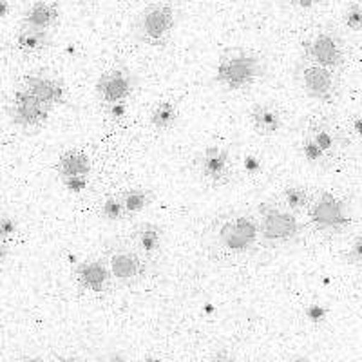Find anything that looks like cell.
<instances>
[{"instance_id": "obj_16", "label": "cell", "mask_w": 362, "mask_h": 362, "mask_svg": "<svg viewBox=\"0 0 362 362\" xmlns=\"http://www.w3.org/2000/svg\"><path fill=\"white\" fill-rule=\"evenodd\" d=\"M90 160L86 153L69 148L57 161V173L64 181L71 180H87L90 174Z\"/></svg>"}, {"instance_id": "obj_31", "label": "cell", "mask_w": 362, "mask_h": 362, "mask_svg": "<svg viewBox=\"0 0 362 362\" xmlns=\"http://www.w3.org/2000/svg\"><path fill=\"white\" fill-rule=\"evenodd\" d=\"M290 4L300 9H310L315 4H319V0H290Z\"/></svg>"}, {"instance_id": "obj_20", "label": "cell", "mask_w": 362, "mask_h": 362, "mask_svg": "<svg viewBox=\"0 0 362 362\" xmlns=\"http://www.w3.org/2000/svg\"><path fill=\"white\" fill-rule=\"evenodd\" d=\"M177 118H180V107H177V102L174 100H161L151 111V125H153L154 131L163 132L169 131L176 125Z\"/></svg>"}, {"instance_id": "obj_9", "label": "cell", "mask_w": 362, "mask_h": 362, "mask_svg": "<svg viewBox=\"0 0 362 362\" xmlns=\"http://www.w3.org/2000/svg\"><path fill=\"white\" fill-rule=\"evenodd\" d=\"M136 87L134 74L124 66H116L103 71L96 80L95 93L100 103L105 107H111L116 103H125Z\"/></svg>"}, {"instance_id": "obj_26", "label": "cell", "mask_w": 362, "mask_h": 362, "mask_svg": "<svg viewBox=\"0 0 362 362\" xmlns=\"http://www.w3.org/2000/svg\"><path fill=\"white\" fill-rule=\"evenodd\" d=\"M18 232V221L8 214H2L0 218V243H11Z\"/></svg>"}, {"instance_id": "obj_15", "label": "cell", "mask_w": 362, "mask_h": 362, "mask_svg": "<svg viewBox=\"0 0 362 362\" xmlns=\"http://www.w3.org/2000/svg\"><path fill=\"white\" fill-rule=\"evenodd\" d=\"M60 21V9L53 2L37 0L29 6L22 15L21 28L38 29V31H51Z\"/></svg>"}, {"instance_id": "obj_7", "label": "cell", "mask_w": 362, "mask_h": 362, "mask_svg": "<svg viewBox=\"0 0 362 362\" xmlns=\"http://www.w3.org/2000/svg\"><path fill=\"white\" fill-rule=\"evenodd\" d=\"M303 51H305V60L317 64V66L328 67L332 71L342 67L346 58L341 37L329 29L315 31L312 37L306 38L303 44Z\"/></svg>"}, {"instance_id": "obj_30", "label": "cell", "mask_w": 362, "mask_h": 362, "mask_svg": "<svg viewBox=\"0 0 362 362\" xmlns=\"http://www.w3.org/2000/svg\"><path fill=\"white\" fill-rule=\"evenodd\" d=\"M209 362H238V361H235L234 355L228 354V351H218V354L210 358Z\"/></svg>"}, {"instance_id": "obj_35", "label": "cell", "mask_w": 362, "mask_h": 362, "mask_svg": "<svg viewBox=\"0 0 362 362\" xmlns=\"http://www.w3.org/2000/svg\"><path fill=\"white\" fill-rule=\"evenodd\" d=\"M288 362H312V361H310L308 357H305V355H296V357L290 358Z\"/></svg>"}, {"instance_id": "obj_5", "label": "cell", "mask_w": 362, "mask_h": 362, "mask_svg": "<svg viewBox=\"0 0 362 362\" xmlns=\"http://www.w3.org/2000/svg\"><path fill=\"white\" fill-rule=\"evenodd\" d=\"M259 225H261V243L264 245H284L290 243L299 235L300 223L296 214L288 209L270 203L259 205Z\"/></svg>"}, {"instance_id": "obj_34", "label": "cell", "mask_w": 362, "mask_h": 362, "mask_svg": "<svg viewBox=\"0 0 362 362\" xmlns=\"http://www.w3.org/2000/svg\"><path fill=\"white\" fill-rule=\"evenodd\" d=\"M0 6H2V11H0V15H2V17H8V11H9L8 0H0Z\"/></svg>"}, {"instance_id": "obj_1", "label": "cell", "mask_w": 362, "mask_h": 362, "mask_svg": "<svg viewBox=\"0 0 362 362\" xmlns=\"http://www.w3.org/2000/svg\"><path fill=\"white\" fill-rule=\"evenodd\" d=\"M214 248L225 255H245L261 243L259 218L247 212H234L219 219L212 230Z\"/></svg>"}, {"instance_id": "obj_25", "label": "cell", "mask_w": 362, "mask_h": 362, "mask_svg": "<svg viewBox=\"0 0 362 362\" xmlns=\"http://www.w3.org/2000/svg\"><path fill=\"white\" fill-rule=\"evenodd\" d=\"M342 21H344L346 28L355 31V33H362V6L354 2L348 8L344 9V15H342Z\"/></svg>"}, {"instance_id": "obj_32", "label": "cell", "mask_w": 362, "mask_h": 362, "mask_svg": "<svg viewBox=\"0 0 362 362\" xmlns=\"http://www.w3.org/2000/svg\"><path fill=\"white\" fill-rule=\"evenodd\" d=\"M245 167H247V170H250V173H255V170L261 169V161L255 160L254 156H247L245 158Z\"/></svg>"}, {"instance_id": "obj_13", "label": "cell", "mask_w": 362, "mask_h": 362, "mask_svg": "<svg viewBox=\"0 0 362 362\" xmlns=\"http://www.w3.org/2000/svg\"><path fill=\"white\" fill-rule=\"evenodd\" d=\"M74 279L83 292L95 293V296L107 293L115 283L107 261L103 259H86L76 264Z\"/></svg>"}, {"instance_id": "obj_28", "label": "cell", "mask_w": 362, "mask_h": 362, "mask_svg": "<svg viewBox=\"0 0 362 362\" xmlns=\"http://www.w3.org/2000/svg\"><path fill=\"white\" fill-rule=\"evenodd\" d=\"M305 317L308 322L319 326L326 321V317H328V310L321 305H310L305 308Z\"/></svg>"}, {"instance_id": "obj_38", "label": "cell", "mask_w": 362, "mask_h": 362, "mask_svg": "<svg viewBox=\"0 0 362 362\" xmlns=\"http://www.w3.org/2000/svg\"><path fill=\"white\" fill-rule=\"evenodd\" d=\"M354 129H355V132H357V134L362 136V118H358L357 122H355Z\"/></svg>"}, {"instance_id": "obj_22", "label": "cell", "mask_w": 362, "mask_h": 362, "mask_svg": "<svg viewBox=\"0 0 362 362\" xmlns=\"http://www.w3.org/2000/svg\"><path fill=\"white\" fill-rule=\"evenodd\" d=\"M119 196H122V202L125 205L127 218H132V216H138L140 212H144L151 205V202H153V192L148 189H141V187L125 189Z\"/></svg>"}, {"instance_id": "obj_37", "label": "cell", "mask_w": 362, "mask_h": 362, "mask_svg": "<svg viewBox=\"0 0 362 362\" xmlns=\"http://www.w3.org/2000/svg\"><path fill=\"white\" fill-rule=\"evenodd\" d=\"M144 362H165V361L161 357H158V355H147Z\"/></svg>"}, {"instance_id": "obj_29", "label": "cell", "mask_w": 362, "mask_h": 362, "mask_svg": "<svg viewBox=\"0 0 362 362\" xmlns=\"http://www.w3.org/2000/svg\"><path fill=\"white\" fill-rule=\"evenodd\" d=\"M107 115L111 116V119H124L125 115H127V105L125 103L111 105V107H107Z\"/></svg>"}, {"instance_id": "obj_18", "label": "cell", "mask_w": 362, "mask_h": 362, "mask_svg": "<svg viewBox=\"0 0 362 362\" xmlns=\"http://www.w3.org/2000/svg\"><path fill=\"white\" fill-rule=\"evenodd\" d=\"M250 124L261 136H274L283 127V116L268 103H255L250 111Z\"/></svg>"}, {"instance_id": "obj_3", "label": "cell", "mask_w": 362, "mask_h": 362, "mask_svg": "<svg viewBox=\"0 0 362 362\" xmlns=\"http://www.w3.org/2000/svg\"><path fill=\"white\" fill-rule=\"evenodd\" d=\"M267 64L254 51L234 47L219 57L216 82L228 90H243L263 78Z\"/></svg>"}, {"instance_id": "obj_19", "label": "cell", "mask_w": 362, "mask_h": 362, "mask_svg": "<svg viewBox=\"0 0 362 362\" xmlns=\"http://www.w3.org/2000/svg\"><path fill=\"white\" fill-rule=\"evenodd\" d=\"M15 45L21 53L29 54V57L40 54L51 47V33L31 28H21L15 37Z\"/></svg>"}, {"instance_id": "obj_11", "label": "cell", "mask_w": 362, "mask_h": 362, "mask_svg": "<svg viewBox=\"0 0 362 362\" xmlns=\"http://www.w3.org/2000/svg\"><path fill=\"white\" fill-rule=\"evenodd\" d=\"M9 115H11L13 124L18 125V127L37 129L47 122L51 115V107L21 87L13 95L11 105H9Z\"/></svg>"}, {"instance_id": "obj_39", "label": "cell", "mask_w": 362, "mask_h": 362, "mask_svg": "<svg viewBox=\"0 0 362 362\" xmlns=\"http://www.w3.org/2000/svg\"><path fill=\"white\" fill-rule=\"evenodd\" d=\"M58 362H82V361L76 357H60L58 358Z\"/></svg>"}, {"instance_id": "obj_6", "label": "cell", "mask_w": 362, "mask_h": 362, "mask_svg": "<svg viewBox=\"0 0 362 362\" xmlns=\"http://www.w3.org/2000/svg\"><path fill=\"white\" fill-rule=\"evenodd\" d=\"M194 167L206 185H226L232 177V154L225 145H206L194 158Z\"/></svg>"}, {"instance_id": "obj_21", "label": "cell", "mask_w": 362, "mask_h": 362, "mask_svg": "<svg viewBox=\"0 0 362 362\" xmlns=\"http://www.w3.org/2000/svg\"><path fill=\"white\" fill-rule=\"evenodd\" d=\"M313 196L310 192L308 187H303V185H290L283 190L281 194V199H283V206L284 209H288L290 212L293 214H300V212H308L310 206L313 203Z\"/></svg>"}, {"instance_id": "obj_33", "label": "cell", "mask_w": 362, "mask_h": 362, "mask_svg": "<svg viewBox=\"0 0 362 362\" xmlns=\"http://www.w3.org/2000/svg\"><path fill=\"white\" fill-rule=\"evenodd\" d=\"M98 362H131L127 357H124L122 354H109L105 357L100 358Z\"/></svg>"}, {"instance_id": "obj_36", "label": "cell", "mask_w": 362, "mask_h": 362, "mask_svg": "<svg viewBox=\"0 0 362 362\" xmlns=\"http://www.w3.org/2000/svg\"><path fill=\"white\" fill-rule=\"evenodd\" d=\"M17 362H45V361H42L40 357H22L18 358Z\"/></svg>"}, {"instance_id": "obj_10", "label": "cell", "mask_w": 362, "mask_h": 362, "mask_svg": "<svg viewBox=\"0 0 362 362\" xmlns=\"http://www.w3.org/2000/svg\"><path fill=\"white\" fill-rule=\"evenodd\" d=\"M107 264L116 283L131 286V284L144 279L145 274H147L148 261L136 247H115L109 254Z\"/></svg>"}, {"instance_id": "obj_23", "label": "cell", "mask_w": 362, "mask_h": 362, "mask_svg": "<svg viewBox=\"0 0 362 362\" xmlns=\"http://www.w3.org/2000/svg\"><path fill=\"white\" fill-rule=\"evenodd\" d=\"M300 153H303V158L308 161L310 165H315V167H332L328 156L321 151V147L315 144V141L310 138V136H303V141H300Z\"/></svg>"}, {"instance_id": "obj_8", "label": "cell", "mask_w": 362, "mask_h": 362, "mask_svg": "<svg viewBox=\"0 0 362 362\" xmlns=\"http://www.w3.org/2000/svg\"><path fill=\"white\" fill-rule=\"evenodd\" d=\"M296 74L300 87L305 89V93L310 98L325 103L334 100L335 90H337V76H335V71L328 69V67L317 66V64L308 62V60L303 58V62L297 66Z\"/></svg>"}, {"instance_id": "obj_2", "label": "cell", "mask_w": 362, "mask_h": 362, "mask_svg": "<svg viewBox=\"0 0 362 362\" xmlns=\"http://www.w3.org/2000/svg\"><path fill=\"white\" fill-rule=\"evenodd\" d=\"M180 21L177 0H156L145 6L136 17V40L151 47H165L173 38L174 29Z\"/></svg>"}, {"instance_id": "obj_27", "label": "cell", "mask_w": 362, "mask_h": 362, "mask_svg": "<svg viewBox=\"0 0 362 362\" xmlns=\"http://www.w3.org/2000/svg\"><path fill=\"white\" fill-rule=\"evenodd\" d=\"M344 259L346 263L351 264V267L362 268V232L354 238L350 248H348V252L344 254Z\"/></svg>"}, {"instance_id": "obj_17", "label": "cell", "mask_w": 362, "mask_h": 362, "mask_svg": "<svg viewBox=\"0 0 362 362\" xmlns=\"http://www.w3.org/2000/svg\"><path fill=\"white\" fill-rule=\"evenodd\" d=\"M161 243H163V230L156 223L144 221L136 226L134 230V247L147 261L156 259L160 254Z\"/></svg>"}, {"instance_id": "obj_24", "label": "cell", "mask_w": 362, "mask_h": 362, "mask_svg": "<svg viewBox=\"0 0 362 362\" xmlns=\"http://www.w3.org/2000/svg\"><path fill=\"white\" fill-rule=\"evenodd\" d=\"M100 216H102L105 221L111 223L122 221V219L127 218L122 196H107V198L103 199L102 205H100Z\"/></svg>"}, {"instance_id": "obj_14", "label": "cell", "mask_w": 362, "mask_h": 362, "mask_svg": "<svg viewBox=\"0 0 362 362\" xmlns=\"http://www.w3.org/2000/svg\"><path fill=\"white\" fill-rule=\"evenodd\" d=\"M305 134L310 136V138L321 147V151L328 156L329 163L332 165L339 160V154H341L346 148V145H348V141H346L344 138V132L339 127H335V125L328 124V122H319V119L310 122Z\"/></svg>"}, {"instance_id": "obj_12", "label": "cell", "mask_w": 362, "mask_h": 362, "mask_svg": "<svg viewBox=\"0 0 362 362\" xmlns=\"http://www.w3.org/2000/svg\"><path fill=\"white\" fill-rule=\"evenodd\" d=\"M22 89L37 96L51 109L62 105L67 96V89L62 80L58 78L57 74H51L47 71H33V73L25 74L24 80H22Z\"/></svg>"}, {"instance_id": "obj_4", "label": "cell", "mask_w": 362, "mask_h": 362, "mask_svg": "<svg viewBox=\"0 0 362 362\" xmlns=\"http://www.w3.org/2000/svg\"><path fill=\"white\" fill-rule=\"evenodd\" d=\"M308 219L317 232L325 234H339L346 230L351 223L350 205L332 192L321 190L313 198L308 210Z\"/></svg>"}]
</instances>
